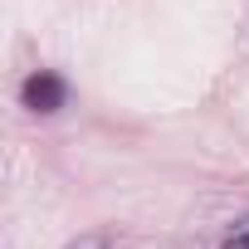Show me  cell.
<instances>
[{
	"instance_id": "6da1fadb",
	"label": "cell",
	"mask_w": 249,
	"mask_h": 249,
	"mask_svg": "<svg viewBox=\"0 0 249 249\" xmlns=\"http://www.w3.org/2000/svg\"><path fill=\"white\" fill-rule=\"evenodd\" d=\"M20 103H25L30 112H59V107L69 103V83H64L59 73L39 69V73H30V78L20 83Z\"/></svg>"
},
{
	"instance_id": "7a4b0ae2",
	"label": "cell",
	"mask_w": 249,
	"mask_h": 249,
	"mask_svg": "<svg viewBox=\"0 0 249 249\" xmlns=\"http://www.w3.org/2000/svg\"><path fill=\"white\" fill-rule=\"evenodd\" d=\"M220 249H249V215H244V220H234V230L225 234V244H220Z\"/></svg>"
},
{
	"instance_id": "3957f363",
	"label": "cell",
	"mask_w": 249,
	"mask_h": 249,
	"mask_svg": "<svg viewBox=\"0 0 249 249\" xmlns=\"http://www.w3.org/2000/svg\"><path fill=\"white\" fill-rule=\"evenodd\" d=\"M69 249H112V244H107V234H78Z\"/></svg>"
}]
</instances>
